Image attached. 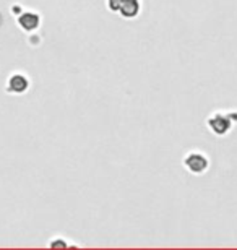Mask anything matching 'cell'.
Returning a JSON list of instances; mask_svg holds the SVG:
<instances>
[{
  "label": "cell",
  "instance_id": "1",
  "mask_svg": "<svg viewBox=\"0 0 237 250\" xmlns=\"http://www.w3.org/2000/svg\"><path fill=\"white\" fill-rule=\"evenodd\" d=\"M184 166L189 169L192 174H203L210 166V159L200 151H190L185 154Z\"/></svg>",
  "mask_w": 237,
  "mask_h": 250
},
{
  "label": "cell",
  "instance_id": "2",
  "mask_svg": "<svg viewBox=\"0 0 237 250\" xmlns=\"http://www.w3.org/2000/svg\"><path fill=\"white\" fill-rule=\"evenodd\" d=\"M231 114H221V112H216L213 114L211 117H208V127L211 128V132L215 135H226L231 130Z\"/></svg>",
  "mask_w": 237,
  "mask_h": 250
},
{
  "label": "cell",
  "instance_id": "3",
  "mask_svg": "<svg viewBox=\"0 0 237 250\" xmlns=\"http://www.w3.org/2000/svg\"><path fill=\"white\" fill-rule=\"evenodd\" d=\"M29 88V80L23 73H13L7 80V91L13 94H22Z\"/></svg>",
  "mask_w": 237,
  "mask_h": 250
},
{
  "label": "cell",
  "instance_id": "4",
  "mask_svg": "<svg viewBox=\"0 0 237 250\" xmlns=\"http://www.w3.org/2000/svg\"><path fill=\"white\" fill-rule=\"evenodd\" d=\"M18 24L24 31H33L41 24V17L36 12H23L18 17Z\"/></svg>",
  "mask_w": 237,
  "mask_h": 250
},
{
  "label": "cell",
  "instance_id": "5",
  "mask_svg": "<svg viewBox=\"0 0 237 250\" xmlns=\"http://www.w3.org/2000/svg\"><path fill=\"white\" fill-rule=\"evenodd\" d=\"M119 12L124 18H135L140 13L138 0H124V3H122V7H120Z\"/></svg>",
  "mask_w": 237,
  "mask_h": 250
},
{
  "label": "cell",
  "instance_id": "6",
  "mask_svg": "<svg viewBox=\"0 0 237 250\" xmlns=\"http://www.w3.org/2000/svg\"><path fill=\"white\" fill-rule=\"evenodd\" d=\"M122 3H124V0H108V7L110 12H119Z\"/></svg>",
  "mask_w": 237,
  "mask_h": 250
},
{
  "label": "cell",
  "instance_id": "7",
  "mask_svg": "<svg viewBox=\"0 0 237 250\" xmlns=\"http://www.w3.org/2000/svg\"><path fill=\"white\" fill-rule=\"evenodd\" d=\"M50 247H67V242H64V241H52L50 242Z\"/></svg>",
  "mask_w": 237,
  "mask_h": 250
}]
</instances>
